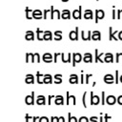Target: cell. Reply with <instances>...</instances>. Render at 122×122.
I'll use <instances>...</instances> for the list:
<instances>
[{"label": "cell", "instance_id": "cell-17", "mask_svg": "<svg viewBox=\"0 0 122 122\" xmlns=\"http://www.w3.org/2000/svg\"><path fill=\"white\" fill-rule=\"evenodd\" d=\"M25 39L27 41H33L34 40V32L32 30H27L25 33Z\"/></svg>", "mask_w": 122, "mask_h": 122}, {"label": "cell", "instance_id": "cell-40", "mask_svg": "<svg viewBox=\"0 0 122 122\" xmlns=\"http://www.w3.org/2000/svg\"><path fill=\"white\" fill-rule=\"evenodd\" d=\"M101 104L105 105L106 104V96H105V92H101Z\"/></svg>", "mask_w": 122, "mask_h": 122}, {"label": "cell", "instance_id": "cell-53", "mask_svg": "<svg viewBox=\"0 0 122 122\" xmlns=\"http://www.w3.org/2000/svg\"><path fill=\"white\" fill-rule=\"evenodd\" d=\"M117 102H118L119 105H122V95H119L117 97Z\"/></svg>", "mask_w": 122, "mask_h": 122}, {"label": "cell", "instance_id": "cell-34", "mask_svg": "<svg viewBox=\"0 0 122 122\" xmlns=\"http://www.w3.org/2000/svg\"><path fill=\"white\" fill-rule=\"evenodd\" d=\"M43 78H44V74H42L40 71L36 72V81L38 84H43Z\"/></svg>", "mask_w": 122, "mask_h": 122}, {"label": "cell", "instance_id": "cell-44", "mask_svg": "<svg viewBox=\"0 0 122 122\" xmlns=\"http://www.w3.org/2000/svg\"><path fill=\"white\" fill-rule=\"evenodd\" d=\"M78 122H90L89 118L86 117V116H81L79 119H78Z\"/></svg>", "mask_w": 122, "mask_h": 122}, {"label": "cell", "instance_id": "cell-27", "mask_svg": "<svg viewBox=\"0 0 122 122\" xmlns=\"http://www.w3.org/2000/svg\"><path fill=\"white\" fill-rule=\"evenodd\" d=\"M35 103L37 105H45L46 104V97L44 95H38L36 100H35Z\"/></svg>", "mask_w": 122, "mask_h": 122}, {"label": "cell", "instance_id": "cell-56", "mask_svg": "<svg viewBox=\"0 0 122 122\" xmlns=\"http://www.w3.org/2000/svg\"><path fill=\"white\" fill-rule=\"evenodd\" d=\"M99 121H100V122H104V117L100 116V117H99Z\"/></svg>", "mask_w": 122, "mask_h": 122}, {"label": "cell", "instance_id": "cell-45", "mask_svg": "<svg viewBox=\"0 0 122 122\" xmlns=\"http://www.w3.org/2000/svg\"><path fill=\"white\" fill-rule=\"evenodd\" d=\"M58 56H61V53H60V52H55V53L53 54V62H54V63L57 62V57H58Z\"/></svg>", "mask_w": 122, "mask_h": 122}, {"label": "cell", "instance_id": "cell-24", "mask_svg": "<svg viewBox=\"0 0 122 122\" xmlns=\"http://www.w3.org/2000/svg\"><path fill=\"white\" fill-rule=\"evenodd\" d=\"M83 61L85 63H91L92 62V55L91 52H86L84 53V56H83Z\"/></svg>", "mask_w": 122, "mask_h": 122}, {"label": "cell", "instance_id": "cell-11", "mask_svg": "<svg viewBox=\"0 0 122 122\" xmlns=\"http://www.w3.org/2000/svg\"><path fill=\"white\" fill-rule=\"evenodd\" d=\"M32 18L36 20H40L43 18V11L40 10H32Z\"/></svg>", "mask_w": 122, "mask_h": 122}, {"label": "cell", "instance_id": "cell-18", "mask_svg": "<svg viewBox=\"0 0 122 122\" xmlns=\"http://www.w3.org/2000/svg\"><path fill=\"white\" fill-rule=\"evenodd\" d=\"M42 59L45 63H51L52 62V55L50 52H45L42 56Z\"/></svg>", "mask_w": 122, "mask_h": 122}, {"label": "cell", "instance_id": "cell-16", "mask_svg": "<svg viewBox=\"0 0 122 122\" xmlns=\"http://www.w3.org/2000/svg\"><path fill=\"white\" fill-rule=\"evenodd\" d=\"M104 82L107 83V84H112V83L114 82V77H113V75L111 74V73L105 74V76H104Z\"/></svg>", "mask_w": 122, "mask_h": 122}, {"label": "cell", "instance_id": "cell-22", "mask_svg": "<svg viewBox=\"0 0 122 122\" xmlns=\"http://www.w3.org/2000/svg\"><path fill=\"white\" fill-rule=\"evenodd\" d=\"M54 103L56 105H64L65 104V99H64V97L62 95H55Z\"/></svg>", "mask_w": 122, "mask_h": 122}, {"label": "cell", "instance_id": "cell-35", "mask_svg": "<svg viewBox=\"0 0 122 122\" xmlns=\"http://www.w3.org/2000/svg\"><path fill=\"white\" fill-rule=\"evenodd\" d=\"M53 78H54V83H55V84H61V83H62V74L56 73V74L53 76Z\"/></svg>", "mask_w": 122, "mask_h": 122}, {"label": "cell", "instance_id": "cell-3", "mask_svg": "<svg viewBox=\"0 0 122 122\" xmlns=\"http://www.w3.org/2000/svg\"><path fill=\"white\" fill-rule=\"evenodd\" d=\"M71 16H72V18L75 19V20H80V19L82 18V7L79 6L77 10L75 9V10L72 11Z\"/></svg>", "mask_w": 122, "mask_h": 122}, {"label": "cell", "instance_id": "cell-33", "mask_svg": "<svg viewBox=\"0 0 122 122\" xmlns=\"http://www.w3.org/2000/svg\"><path fill=\"white\" fill-rule=\"evenodd\" d=\"M43 35H44V31L41 30L39 28H37V29H36V36H37V39H38L39 41L44 40V39H43Z\"/></svg>", "mask_w": 122, "mask_h": 122}, {"label": "cell", "instance_id": "cell-15", "mask_svg": "<svg viewBox=\"0 0 122 122\" xmlns=\"http://www.w3.org/2000/svg\"><path fill=\"white\" fill-rule=\"evenodd\" d=\"M92 40H93V41H100L101 40V32L99 30H93L92 32Z\"/></svg>", "mask_w": 122, "mask_h": 122}, {"label": "cell", "instance_id": "cell-25", "mask_svg": "<svg viewBox=\"0 0 122 122\" xmlns=\"http://www.w3.org/2000/svg\"><path fill=\"white\" fill-rule=\"evenodd\" d=\"M25 82L27 84H33L34 83V76L31 73H28L25 76Z\"/></svg>", "mask_w": 122, "mask_h": 122}, {"label": "cell", "instance_id": "cell-10", "mask_svg": "<svg viewBox=\"0 0 122 122\" xmlns=\"http://www.w3.org/2000/svg\"><path fill=\"white\" fill-rule=\"evenodd\" d=\"M104 16H105V12L103 10H95V23H98V21L103 19Z\"/></svg>", "mask_w": 122, "mask_h": 122}, {"label": "cell", "instance_id": "cell-59", "mask_svg": "<svg viewBox=\"0 0 122 122\" xmlns=\"http://www.w3.org/2000/svg\"><path fill=\"white\" fill-rule=\"evenodd\" d=\"M96 1H99V0H96Z\"/></svg>", "mask_w": 122, "mask_h": 122}, {"label": "cell", "instance_id": "cell-48", "mask_svg": "<svg viewBox=\"0 0 122 122\" xmlns=\"http://www.w3.org/2000/svg\"><path fill=\"white\" fill-rule=\"evenodd\" d=\"M116 17V10H114V6H112V18L114 20Z\"/></svg>", "mask_w": 122, "mask_h": 122}, {"label": "cell", "instance_id": "cell-58", "mask_svg": "<svg viewBox=\"0 0 122 122\" xmlns=\"http://www.w3.org/2000/svg\"><path fill=\"white\" fill-rule=\"evenodd\" d=\"M69 0H62V2H64V3H66V2H68Z\"/></svg>", "mask_w": 122, "mask_h": 122}, {"label": "cell", "instance_id": "cell-12", "mask_svg": "<svg viewBox=\"0 0 122 122\" xmlns=\"http://www.w3.org/2000/svg\"><path fill=\"white\" fill-rule=\"evenodd\" d=\"M94 52H95V59H94V62H101V63H103V62H104L103 56L105 55V53H104V52H101V53L98 54V50H97V49L94 50Z\"/></svg>", "mask_w": 122, "mask_h": 122}, {"label": "cell", "instance_id": "cell-39", "mask_svg": "<svg viewBox=\"0 0 122 122\" xmlns=\"http://www.w3.org/2000/svg\"><path fill=\"white\" fill-rule=\"evenodd\" d=\"M36 62V63H39L40 62V55L38 52H35L34 55H33V63Z\"/></svg>", "mask_w": 122, "mask_h": 122}, {"label": "cell", "instance_id": "cell-8", "mask_svg": "<svg viewBox=\"0 0 122 122\" xmlns=\"http://www.w3.org/2000/svg\"><path fill=\"white\" fill-rule=\"evenodd\" d=\"M25 102L27 105H34L35 99H34V92H31L30 95H27L25 97Z\"/></svg>", "mask_w": 122, "mask_h": 122}, {"label": "cell", "instance_id": "cell-54", "mask_svg": "<svg viewBox=\"0 0 122 122\" xmlns=\"http://www.w3.org/2000/svg\"><path fill=\"white\" fill-rule=\"evenodd\" d=\"M118 39L122 41V30H120V31H118Z\"/></svg>", "mask_w": 122, "mask_h": 122}, {"label": "cell", "instance_id": "cell-21", "mask_svg": "<svg viewBox=\"0 0 122 122\" xmlns=\"http://www.w3.org/2000/svg\"><path fill=\"white\" fill-rule=\"evenodd\" d=\"M78 78H79V76H78L77 74H75V73H71V74L70 75L69 82H70L71 84H77L78 81H79Z\"/></svg>", "mask_w": 122, "mask_h": 122}, {"label": "cell", "instance_id": "cell-26", "mask_svg": "<svg viewBox=\"0 0 122 122\" xmlns=\"http://www.w3.org/2000/svg\"><path fill=\"white\" fill-rule=\"evenodd\" d=\"M52 82V76L50 73L44 74V78H43V84H51Z\"/></svg>", "mask_w": 122, "mask_h": 122}, {"label": "cell", "instance_id": "cell-49", "mask_svg": "<svg viewBox=\"0 0 122 122\" xmlns=\"http://www.w3.org/2000/svg\"><path fill=\"white\" fill-rule=\"evenodd\" d=\"M116 12H117V15H116L117 19H122V10H118Z\"/></svg>", "mask_w": 122, "mask_h": 122}, {"label": "cell", "instance_id": "cell-14", "mask_svg": "<svg viewBox=\"0 0 122 122\" xmlns=\"http://www.w3.org/2000/svg\"><path fill=\"white\" fill-rule=\"evenodd\" d=\"M117 102V97H115L114 95H112V94H110V95H108L107 97H106V103L108 104V105H113V104H115Z\"/></svg>", "mask_w": 122, "mask_h": 122}, {"label": "cell", "instance_id": "cell-57", "mask_svg": "<svg viewBox=\"0 0 122 122\" xmlns=\"http://www.w3.org/2000/svg\"><path fill=\"white\" fill-rule=\"evenodd\" d=\"M119 81H120V82L122 83V74H121V75L119 76Z\"/></svg>", "mask_w": 122, "mask_h": 122}, {"label": "cell", "instance_id": "cell-31", "mask_svg": "<svg viewBox=\"0 0 122 122\" xmlns=\"http://www.w3.org/2000/svg\"><path fill=\"white\" fill-rule=\"evenodd\" d=\"M53 35H54V40L55 41L62 40V30H55L53 32Z\"/></svg>", "mask_w": 122, "mask_h": 122}, {"label": "cell", "instance_id": "cell-6", "mask_svg": "<svg viewBox=\"0 0 122 122\" xmlns=\"http://www.w3.org/2000/svg\"><path fill=\"white\" fill-rule=\"evenodd\" d=\"M118 33V30H112V27H109V40L112 41V40H114V41H118V37L115 36V34Z\"/></svg>", "mask_w": 122, "mask_h": 122}, {"label": "cell", "instance_id": "cell-5", "mask_svg": "<svg viewBox=\"0 0 122 122\" xmlns=\"http://www.w3.org/2000/svg\"><path fill=\"white\" fill-rule=\"evenodd\" d=\"M78 32H79V29L78 27L75 28L74 30H71L70 33H69V38L71 40V41H77L78 40Z\"/></svg>", "mask_w": 122, "mask_h": 122}, {"label": "cell", "instance_id": "cell-7", "mask_svg": "<svg viewBox=\"0 0 122 122\" xmlns=\"http://www.w3.org/2000/svg\"><path fill=\"white\" fill-rule=\"evenodd\" d=\"M72 104V105H76V97L72 94H70L69 92H67V98H66V104L67 105H70V104Z\"/></svg>", "mask_w": 122, "mask_h": 122}, {"label": "cell", "instance_id": "cell-2", "mask_svg": "<svg viewBox=\"0 0 122 122\" xmlns=\"http://www.w3.org/2000/svg\"><path fill=\"white\" fill-rule=\"evenodd\" d=\"M101 103V98L99 97V95H94L93 92H90V104L91 105H97Z\"/></svg>", "mask_w": 122, "mask_h": 122}, {"label": "cell", "instance_id": "cell-9", "mask_svg": "<svg viewBox=\"0 0 122 122\" xmlns=\"http://www.w3.org/2000/svg\"><path fill=\"white\" fill-rule=\"evenodd\" d=\"M81 38L83 41H91L92 40V30H88L87 32L82 30L81 31Z\"/></svg>", "mask_w": 122, "mask_h": 122}, {"label": "cell", "instance_id": "cell-4", "mask_svg": "<svg viewBox=\"0 0 122 122\" xmlns=\"http://www.w3.org/2000/svg\"><path fill=\"white\" fill-rule=\"evenodd\" d=\"M82 60H83V57H82L81 53H79V52H74V53H72V63H71L72 67H74V66L76 65V63H79V62H81Z\"/></svg>", "mask_w": 122, "mask_h": 122}, {"label": "cell", "instance_id": "cell-37", "mask_svg": "<svg viewBox=\"0 0 122 122\" xmlns=\"http://www.w3.org/2000/svg\"><path fill=\"white\" fill-rule=\"evenodd\" d=\"M68 122H78V119L76 118V116H72L71 114V112L68 113Z\"/></svg>", "mask_w": 122, "mask_h": 122}, {"label": "cell", "instance_id": "cell-46", "mask_svg": "<svg viewBox=\"0 0 122 122\" xmlns=\"http://www.w3.org/2000/svg\"><path fill=\"white\" fill-rule=\"evenodd\" d=\"M111 119H112V117L109 115V114H105L104 115V122H111Z\"/></svg>", "mask_w": 122, "mask_h": 122}, {"label": "cell", "instance_id": "cell-43", "mask_svg": "<svg viewBox=\"0 0 122 122\" xmlns=\"http://www.w3.org/2000/svg\"><path fill=\"white\" fill-rule=\"evenodd\" d=\"M38 121H39V122H50V121H49V118H48L47 116H41V117H39Z\"/></svg>", "mask_w": 122, "mask_h": 122}, {"label": "cell", "instance_id": "cell-38", "mask_svg": "<svg viewBox=\"0 0 122 122\" xmlns=\"http://www.w3.org/2000/svg\"><path fill=\"white\" fill-rule=\"evenodd\" d=\"M115 61L117 63L119 62H122V52H117L115 54Z\"/></svg>", "mask_w": 122, "mask_h": 122}, {"label": "cell", "instance_id": "cell-41", "mask_svg": "<svg viewBox=\"0 0 122 122\" xmlns=\"http://www.w3.org/2000/svg\"><path fill=\"white\" fill-rule=\"evenodd\" d=\"M92 76V74H91V73L85 74V78H86V79H85V83H86V84H89V82H90L89 80H90V78H91Z\"/></svg>", "mask_w": 122, "mask_h": 122}, {"label": "cell", "instance_id": "cell-29", "mask_svg": "<svg viewBox=\"0 0 122 122\" xmlns=\"http://www.w3.org/2000/svg\"><path fill=\"white\" fill-rule=\"evenodd\" d=\"M25 12H26V18H27L28 20L33 19V18H32V10H30L29 7H26V8H25Z\"/></svg>", "mask_w": 122, "mask_h": 122}, {"label": "cell", "instance_id": "cell-42", "mask_svg": "<svg viewBox=\"0 0 122 122\" xmlns=\"http://www.w3.org/2000/svg\"><path fill=\"white\" fill-rule=\"evenodd\" d=\"M119 71H115V76H114V83L117 84L119 82Z\"/></svg>", "mask_w": 122, "mask_h": 122}, {"label": "cell", "instance_id": "cell-55", "mask_svg": "<svg viewBox=\"0 0 122 122\" xmlns=\"http://www.w3.org/2000/svg\"><path fill=\"white\" fill-rule=\"evenodd\" d=\"M59 122H65V118L63 116H60L59 117Z\"/></svg>", "mask_w": 122, "mask_h": 122}, {"label": "cell", "instance_id": "cell-20", "mask_svg": "<svg viewBox=\"0 0 122 122\" xmlns=\"http://www.w3.org/2000/svg\"><path fill=\"white\" fill-rule=\"evenodd\" d=\"M104 62L106 63H112L113 62V54L111 52H107L104 55Z\"/></svg>", "mask_w": 122, "mask_h": 122}, {"label": "cell", "instance_id": "cell-32", "mask_svg": "<svg viewBox=\"0 0 122 122\" xmlns=\"http://www.w3.org/2000/svg\"><path fill=\"white\" fill-rule=\"evenodd\" d=\"M88 94H89V92H85L84 94H83V96H82V103H83L84 108H87L88 107V103H87V101H88Z\"/></svg>", "mask_w": 122, "mask_h": 122}, {"label": "cell", "instance_id": "cell-47", "mask_svg": "<svg viewBox=\"0 0 122 122\" xmlns=\"http://www.w3.org/2000/svg\"><path fill=\"white\" fill-rule=\"evenodd\" d=\"M55 95H49L48 96V105H51V100L54 99Z\"/></svg>", "mask_w": 122, "mask_h": 122}, {"label": "cell", "instance_id": "cell-36", "mask_svg": "<svg viewBox=\"0 0 122 122\" xmlns=\"http://www.w3.org/2000/svg\"><path fill=\"white\" fill-rule=\"evenodd\" d=\"M33 55H34V53L27 52V53H26V62H27V63H29V62L33 63Z\"/></svg>", "mask_w": 122, "mask_h": 122}, {"label": "cell", "instance_id": "cell-19", "mask_svg": "<svg viewBox=\"0 0 122 122\" xmlns=\"http://www.w3.org/2000/svg\"><path fill=\"white\" fill-rule=\"evenodd\" d=\"M71 11L69 10H63L62 12H61V18L64 19V20H68V19H71Z\"/></svg>", "mask_w": 122, "mask_h": 122}, {"label": "cell", "instance_id": "cell-50", "mask_svg": "<svg viewBox=\"0 0 122 122\" xmlns=\"http://www.w3.org/2000/svg\"><path fill=\"white\" fill-rule=\"evenodd\" d=\"M51 122H59V117H57V116H51Z\"/></svg>", "mask_w": 122, "mask_h": 122}, {"label": "cell", "instance_id": "cell-30", "mask_svg": "<svg viewBox=\"0 0 122 122\" xmlns=\"http://www.w3.org/2000/svg\"><path fill=\"white\" fill-rule=\"evenodd\" d=\"M25 118H26V122H36L39 119L38 116H30L28 113L25 115Z\"/></svg>", "mask_w": 122, "mask_h": 122}, {"label": "cell", "instance_id": "cell-13", "mask_svg": "<svg viewBox=\"0 0 122 122\" xmlns=\"http://www.w3.org/2000/svg\"><path fill=\"white\" fill-rule=\"evenodd\" d=\"M71 53H61V59L63 63H70L71 61Z\"/></svg>", "mask_w": 122, "mask_h": 122}, {"label": "cell", "instance_id": "cell-23", "mask_svg": "<svg viewBox=\"0 0 122 122\" xmlns=\"http://www.w3.org/2000/svg\"><path fill=\"white\" fill-rule=\"evenodd\" d=\"M43 39L45 41H51L52 39V32L51 30H45L44 35H43Z\"/></svg>", "mask_w": 122, "mask_h": 122}, {"label": "cell", "instance_id": "cell-51", "mask_svg": "<svg viewBox=\"0 0 122 122\" xmlns=\"http://www.w3.org/2000/svg\"><path fill=\"white\" fill-rule=\"evenodd\" d=\"M89 120H90V122H98V121H97V120H98V117H97V116H92Z\"/></svg>", "mask_w": 122, "mask_h": 122}, {"label": "cell", "instance_id": "cell-1", "mask_svg": "<svg viewBox=\"0 0 122 122\" xmlns=\"http://www.w3.org/2000/svg\"><path fill=\"white\" fill-rule=\"evenodd\" d=\"M50 18L51 19H60L61 18V13L59 10L53 9V6H51L50 8Z\"/></svg>", "mask_w": 122, "mask_h": 122}, {"label": "cell", "instance_id": "cell-28", "mask_svg": "<svg viewBox=\"0 0 122 122\" xmlns=\"http://www.w3.org/2000/svg\"><path fill=\"white\" fill-rule=\"evenodd\" d=\"M93 17V12L92 10H86L84 11V18L87 19V20H90V19H92Z\"/></svg>", "mask_w": 122, "mask_h": 122}, {"label": "cell", "instance_id": "cell-52", "mask_svg": "<svg viewBox=\"0 0 122 122\" xmlns=\"http://www.w3.org/2000/svg\"><path fill=\"white\" fill-rule=\"evenodd\" d=\"M80 78H81V80H80L81 84H84V72H83V71H81V75H80Z\"/></svg>", "mask_w": 122, "mask_h": 122}]
</instances>
